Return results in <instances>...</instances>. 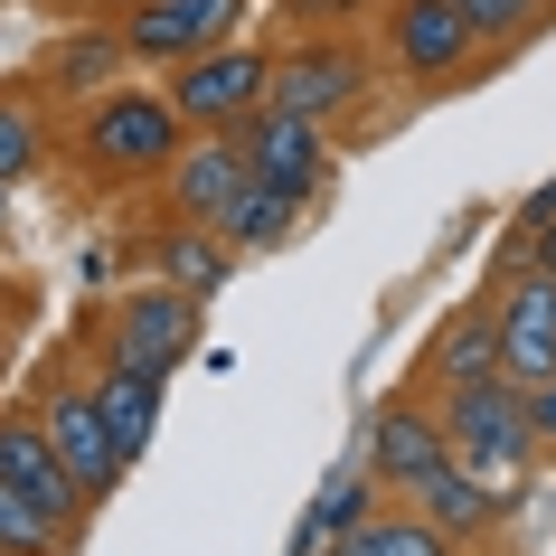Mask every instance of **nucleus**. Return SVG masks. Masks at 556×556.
<instances>
[{"instance_id": "f257e3e1", "label": "nucleus", "mask_w": 556, "mask_h": 556, "mask_svg": "<svg viewBox=\"0 0 556 556\" xmlns=\"http://www.w3.org/2000/svg\"><path fill=\"white\" fill-rule=\"evenodd\" d=\"M94 179H170V161L189 151V123H179L170 86L142 94V86H114L86 104V132H76Z\"/></svg>"}, {"instance_id": "f03ea898", "label": "nucleus", "mask_w": 556, "mask_h": 556, "mask_svg": "<svg viewBox=\"0 0 556 556\" xmlns=\"http://www.w3.org/2000/svg\"><path fill=\"white\" fill-rule=\"evenodd\" d=\"M443 434H453V463H471L481 481L509 491V471H528L547 443H538V415H528V387L519 378H471V387H443L434 396Z\"/></svg>"}, {"instance_id": "7ed1b4c3", "label": "nucleus", "mask_w": 556, "mask_h": 556, "mask_svg": "<svg viewBox=\"0 0 556 556\" xmlns=\"http://www.w3.org/2000/svg\"><path fill=\"white\" fill-rule=\"evenodd\" d=\"M264 94H274V58H264L255 38H227V48H207V58L170 66V104H179V123H189V132H236Z\"/></svg>"}, {"instance_id": "20e7f679", "label": "nucleus", "mask_w": 556, "mask_h": 556, "mask_svg": "<svg viewBox=\"0 0 556 556\" xmlns=\"http://www.w3.org/2000/svg\"><path fill=\"white\" fill-rule=\"evenodd\" d=\"M0 481L29 500V509H48L58 519V538H76L86 528V481L66 471V453H58V434H48V406H0Z\"/></svg>"}, {"instance_id": "39448f33", "label": "nucleus", "mask_w": 556, "mask_h": 556, "mask_svg": "<svg viewBox=\"0 0 556 556\" xmlns=\"http://www.w3.org/2000/svg\"><path fill=\"white\" fill-rule=\"evenodd\" d=\"M236 20H245V0H132L114 29L132 48V66H189L207 48H227Z\"/></svg>"}, {"instance_id": "423d86ee", "label": "nucleus", "mask_w": 556, "mask_h": 556, "mask_svg": "<svg viewBox=\"0 0 556 556\" xmlns=\"http://www.w3.org/2000/svg\"><path fill=\"white\" fill-rule=\"evenodd\" d=\"M481 58V29L463 20V0H396L387 10V66L406 86H443Z\"/></svg>"}, {"instance_id": "0eeeda50", "label": "nucleus", "mask_w": 556, "mask_h": 556, "mask_svg": "<svg viewBox=\"0 0 556 556\" xmlns=\"http://www.w3.org/2000/svg\"><path fill=\"white\" fill-rule=\"evenodd\" d=\"M236 142H245V161H255V179H274V189H293V199H321L330 189V132L312 114H293V104H255V114L236 123Z\"/></svg>"}, {"instance_id": "6e6552de", "label": "nucleus", "mask_w": 556, "mask_h": 556, "mask_svg": "<svg viewBox=\"0 0 556 556\" xmlns=\"http://www.w3.org/2000/svg\"><path fill=\"white\" fill-rule=\"evenodd\" d=\"M358 94H368V58H358V38L321 29V38H302V48L274 58V94H264V104H293V114L330 123V114H350Z\"/></svg>"}, {"instance_id": "1a4fd4ad", "label": "nucleus", "mask_w": 556, "mask_h": 556, "mask_svg": "<svg viewBox=\"0 0 556 556\" xmlns=\"http://www.w3.org/2000/svg\"><path fill=\"white\" fill-rule=\"evenodd\" d=\"M368 471H378L396 500H415L434 471H453V434H443L434 406H415V396H387L368 415Z\"/></svg>"}, {"instance_id": "9d476101", "label": "nucleus", "mask_w": 556, "mask_h": 556, "mask_svg": "<svg viewBox=\"0 0 556 556\" xmlns=\"http://www.w3.org/2000/svg\"><path fill=\"white\" fill-rule=\"evenodd\" d=\"M189 350H199V293H179V283H142V293H123V312H114V358H123V368L170 378Z\"/></svg>"}, {"instance_id": "9b49d317", "label": "nucleus", "mask_w": 556, "mask_h": 556, "mask_svg": "<svg viewBox=\"0 0 556 556\" xmlns=\"http://www.w3.org/2000/svg\"><path fill=\"white\" fill-rule=\"evenodd\" d=\"M500 368L519 387L556 378V274H538V264L500 283Z\"/></svg>"}, {"instance_id": "f8f14e48", "label": "nucleus", "mask_w": 556, "mask_h": 556, "mask_svg": "<svg viewBox=\"0 0 556 556\" xmlns=\"http://www.w3.org/2000/svg\"><path fill=\"white\" fill-rule=\"evenodd\" d=\"M48 434H58V453H66V471L86 481V500H104L123 481V443H114V425H104V406H94V387L86 378H66V387H48Z\"/></svg>"}, {"instance_id": "ddd939ff", "label": "nucleus", "mask_w": 556, "mask_h": 556, "mask_svg": "<svg viewBox=\"0 0 556 556\" xmlns=\"http://www.w3.org/2000/svg\"><path fill=\"white\" fill-rule=\"evenodd\" d=\"M245 189H255V161H245L236 132H199V142L170 161V207H179V217H199V227H217Z\"/></svg>"}, {"instance_id": "4468645a", "label": "nucleus", "mask_w": 556, "mask_h": 556, "mask_svg": "<svg viewBox=\"0 0 556 556\" xmlns=\"http://www.w3.org/2000/svg\"><path fill=\"white\" fill-rule=\"evenodd\" d=\"M500 500H509L500 481H481L471 463H453V471H434V481L415 491V509H425L453 547H471V538H491V528H500Z\"/></svg>"}, {"instance_id": "2eb2a0df", "label": "nucleus", "mask_w": 556, "mask_h": 556, "mask_svg": "<svg viewBox=\"0 0 556 556\" xmlns=\"http://www.w3.org/2000/svg\"><path fill=\"white\" fill-rule=\"evenodd\" d=\"M151 264H161V283H179V293H217L236 274V245H227V227H199V217H179V227H161L151 236Z\"/></svg>"}, {"instance_id": "dca6fc26", "label": "nucleus", "mask_w": 556, "mask_h": 556, "mask_svg": "<svg viewBox=\"0 0 556 556\" xmlns=\"http://www.w3.org/2000/svg\"><path fill=\"white\" fill-rule=\"evenodd\" d=\"M425 378L434 387H471V378H509L500 368V312H453L425 350Z\"/></svg>"}, {"instance_id": "f3484780", "label": "nucleus", "mask_w": 556, "mask_h": 556, "mask_svg": "<svg viewBox=\"0 0 556 556\" xmlns=\"http://www.w3.org/2000/svg\"><path fill=\"white\" fill-rule=\"evenodd\" d=\"M94 406H104V425H114L123 463H142L151 425H161V378H151V368H123V358H104V378H94Z\"/></svg>"}, {"instance_id": "a211bd4d", "label": "nucleus", "mask_w": 556, "mask_h": 556, "mask_svg": "<svg viewBox=\"0 0 556 556\" xmlns=\"http://www.w3.org/2000/svg\"><path fill=\"white\" fill-rule=\"evenodd\" d=\"M378 509H387V481H378V471H340V481L321 491V509L302 519V547H293V556H312V547H350V538L378 519Z\"/></svg>"}, {"instance_id": "6ab92c4d", "label": "nucleus", "mask_w": 556, "mask_h": 556, "mask_svg": "<svg viewBox=\"0 0 556 556\" xmlns=\"http://www.w3.org/2000/svg\"><path fill=\"white\" fill-rule=\"evenodd\" d=\"M302 207H312V199H293V189L255 179V189H245V199H236L227 217H217V227H227V245H236V255H274V245H283V236L302 227Z\"/></svg>"}, {"instance_id": "aec40b11", "label": "nucleus", "mask_w": 556, "mask_h": 556, "mask_svg": "<svg viewBox=\"0 0 556 556\" xmlns=\"http://www.w3.org/2000/svg\"><path fill=\"white\" fill-rule=\"evenodd\" d=\"M123 66H132L123 29H94V38H66L58 58H48V86H58V94H114Z\"/></svg>"}, {"instance_id": "412c9836", "label": "nucleus", "mask_w": 556, "mask_h": 556, "mask_svg": "<svg viewBox=\"0 0 556 556\" xmlns=\"http://www.w3.org/2000/svg\"><path fill=\"white\" fill-rule=\"evenodd\" d=\"M350 556H453V538H443V528L406 500V509H378V519L358 528V538H350Z\"/></svg>"}, {"instance_id": "4be33fe9", "label": "nucleus", "mask_w": 556, "mask_h": 556, "mask_svg": "<svg viewBox=\"0 0 556 556\" xmlns=\"http://www.w3.org/2000/svg\"><path fill=\"white\" fill-rule=\"evenodd\" d=\"M58 547H66L58 519H48V509H29V500L0 481V556H58Z\"/></svg>"}, {"instance_id": "5701e85b", "label": "nucleus", "mask_w": 556, "mask_h": 556, "mask_svg": "<svg viewBox=\"0 0 556 556\" xmlns=\"http://www.w3.org/2000/svg\"><path fill=\"white\" fill-rule=\"evenodd\" d=\"M547 10H556V0H463V20H471L481 38H528Z\"/></svg>"}, {"instance_id": "b1692460", "label": "nucleus", "mask_w": 556, "mask_h": 556, "mask_svg": "<svg viewBox=\"0 0 556 556\" xmlns=\"http://www.w3.org/2000/svg\"><path fill=\"white\" fill-rule=\"evenodd\" d=\"M38 170V123L20 104H0V179H29Z\"/></svg>"}, {"instance_id": "393cba45", "label": "nucleus", "mask_w": 556, "mask_h": 556, "mask_svg": "<svg viewBox=\"0 0 556 556\" xmlns=\"http://www.w3.org/2000/svg\"><path fill=\"white\" fill-rule=\"evenodd\" d=\"M283 20H302V29H340V20H358L368 0H274Z\"/></svg>"}, {"instance_id": "a878e982", "label": "nucleus", "mask_w": 556, "mask_h": 556, "mask_svg": "<svg viewBox=\"0 0 556 556\" xmlns=\"http://www.w3.org/2000/svg\"><path fill=\"white\" fill-rule=\"evenodd\" d=\"M528 415H538V443H556V378L528 387Z\"/></svg>"}, {"instance_id": "bb28decb", "label": "nucleus", "mask_w": 556, "mask_h": 556, "mask_svg": "<svg viewBox=\"0 0 556 556\" xmlns=\"http://www.w3.org/2000/svg\"><path fill=\"white\" fill-rule=\"evenodd\" d=\"M519 227H556V179H547V189H528V199H519Z\"/></svg>"}, {"instance_id": "cd10ccee", "label": "nucleus", "mask_w": 556, "mask_h": 556, "mask_svg": "<svg viewBox=\"0 0 556 556\" xmlns=\"http://www.w3.org/2000/svg\"><path fill=\"white\" fill-rule=\"evenodd\" d=\"M528 236V264H538V274H556V227H519Z\"/></svg>"}, {"instance_id": "c85d7f7f", "label": "nucleus", "mask_w": 556, "mask_h": 556, "mask_svg": "<svg viewBox=\"0 0 556 556\" xmlns=\"http://www.w3.org/2000/svg\"><path fill=\"white\" fill-rule=\"evenodd\" d=\"M94 10H132V0H94Z\"/></svg>"}, {"instance_id": "c756f323", "label": "nucleus", "mask_w": 556, "mask_h": 556, "mask_svg": "<svg viewBox=\"0 0 556 556\" xmlns=\"http://www.w3.org/2000/svg\"><path fill=\"white\" fill-rule=\"evenodd\" d=\"M312 556H350V547H312Z\"/></svg>"}, {"instance_id": "7c9ffc66", "label": "nucleus", "mask_w": 556, "mask_h": 556, "mask_svg": "<svg viewBox=\"0 0 556 556\" xmlns=\"http://www.w3.org/2000/svg\"><path fill=\"white\" fill-rule=\"evenodd\" d=\"M0 199H10V179H0Z\"/></svg>"}]
</instances>
